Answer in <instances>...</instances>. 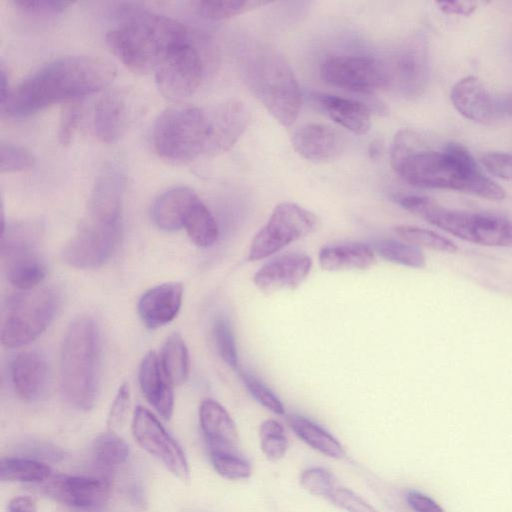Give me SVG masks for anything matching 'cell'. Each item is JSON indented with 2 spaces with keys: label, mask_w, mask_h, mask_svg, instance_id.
<instances>
[{
  "label": "cell",
  "mask_w": 512,
  "mask_h": 512,
  "mask_svg": "<svg viewBox=\"0 0 512 512\" xmlns=\"http://www.w3.org/2000/svg\"><path fill=\"white\" fill-rule=\"evenodd\" d=\"M390 161L394 171L413 186L460 191L490 200L505 197V191L457 143H448L441 150L423 149L418 134L401 131L393 139Z\"/></svg>",
  "instance_id": "6da1fadb"
},
{
  "label": "cell",
  "mask_w": 512,
  "mask_h": 512,
  "mask_svg": "<svg viewBox=\"0 0 512 512\" xmlns=\"http://www.w3.org/2000/svg\"><path fill=\"white\" fill-rule=\"evenodd\" d=\"M115 69L92 56H63L39 67L11 91L1 108L9 115L25 117L55 103L78 101L110 84Z\"/></svg>",
  "instance_id": "7a4b0ae2"
},
{
  "label": "cell",
  "mask_w": 512,
  "mask_h": 512,
  "mask_svg": "<svg viewBox=\"0 0 512 512\" xmlns=\"http://www.w3.org/2000/svg\"><path fill=\"white\" fill-rule=\"evenodd\" d=\"M193 33L177 20L158 13L125 8L123 19L110 29L105 41L110 51L129 70L138 74L154 71Z\"/></svg>",
  "instance_id": "3957f363"
},
{
  "label": "cell",
  "mask_w": 512,
  "mask_h": 512,
  "mask_svg": "<svg viewBox=\"0 0 512 512\" xmlns=\"http://www.w3.org/2000/svg\"><path fill=\"white\" fill-rule=\"evenodd\" d=\"M244 79L255 97L283 126H290L301 109L297 79L285 58L268 46L248 50L243 62Z\"/></svg>",
  "instance_id": "277c9868"
},
{
  "label": "cell",
  "mask_w": 512,
  "mask_h": 512,
  "mask_svg": "<svg viewBox=\"0 0 512 512\" xmlns=\"http://www.w3.org/2000/svg\"><path fill=\"white\" fill-rule=\"evenodd\" d=\"M100 336L89 316L76 318L64 335L61 349V387L66 401L80 410L93 407L98 387Z\"/></svg>",
  "instance_id": "5b68a950"
},
{
  "label": "cell",
  "mask_w": 512,
  "mask_h": 512,
  "mask_svg": "<svg viewBox=\"0 0 512 512\" xmlns=\"http://www.w3.org/2000/svg\"><path fill=\"white\" fill-rule=\"evenodd\" d=\"M399 203L407 211L467 242L512 247V221L504 216L448 209L428 197L416 195L402 197Z\"/></svg>",
  "instance_id": "8992f818"
},
{
  "label": "cell",
  "mask_w": 512,
  "mask_h": 512,
  "mask_svg": "<svg viewBox=\"0 0 512 512\" xmlns=\"http://www.w3.org/2000/svg\"><path fill=\"white\" fill-rule=\"evenodd\" d=\"M208 135L206 108L174 106L157 117L152 140L161 159L173 165H182L204 156Z\"/></svg>",
  "instance_id": "52a82bcc"
},
{
  "label": "cell",
  "mask_w": 512,
  "mask_h": 512,
  "mask_svg": "<svg viewBox=\"0 0 512 512\" xmlns=\"http://www.w3.org/2000/svg\"><path fill=\"white\" fill-rule=\"evenodd\" d=\"M59 303L58 290L48 286L10 296L2 310V345L15 348L34 341L52 322Z\"/></svg>",
  "instance_id": "ba28073f"
},
{
  "label": "cell",
  "mask_w": 512,
  "mask_h": 512,
  "mask_svg": "<svg viewBox=\"0 0 512 512\" xmlns=\"http://www.w3.org/2000/svg\"><path fill=\"white\" fill-rule=\"evenodd\" d=\"M40 238L39 227L31 223L2 227L1 258L8 281L19 291L37 288L47 275Z\"/></svg>",
  "instance_id": "9c48e42d"
},
{
  "label": "cell",
  "mask_w": 512,
  "mask_h": 512,
  "mask_svg": "<svg viewBox=\"0 0 512 512\" xmlns=\"http://www.w3.org/2000/svg\"><path fill=\"white\" fill-rule=\"evenodd\" d=\"M317 226L316 216L292 202H282L272 211L266 224L252 240L248 259L257 261L310 235Z\"/></svg>",
  "instance_id": "30bf717a"
},
{
  "label": "cell",
  "mask_w": 512,
  "mask_h": 512,
  "mask_svg": "<svg viewBox=\"0 0 512 512\" xmlns=\"http://www.w3.org/2000/svg\"><path fill=\"white\" fill-rule=\"evenodd\" d=\"M193 36L177 46L155 70L159 91L168 99L180 101L192 96L205 74V56Z\"/></svg>",
  "instance_id": "8fae6325"
},
{
  "label": "cell",
  "mask_w": 512,
  "mask_h": 512,
  "mask_svg": "<svg viewBox=\"0 0 512 512\" xmlns=\"http://www.w3.org/2000/svg\"><path fill=\"white\" fill-rule=\"evenodd\" d=\"M120 223H103L87 218L66 243L62 256L75 268H95L106 263L115 252L121 237Z\"/></svg>",
  "instance_id": "7c38bea8"
},
{
  "label": "cell",
  "mask_w": 512,
  "mask_h": 512,
  "mask_svg": "<svg viewBox=\"0 0 512 512\" xmlns=\"http://www.w3.org/2000/svg\"><path fill=\"white\" fill-rule=\"evenodd\" d=\"M320 73L326 83L351 92L372 93L387 86L384 63L372 56L327 57Z\"/></svg>",
  "instance_id": "4fadbf2b"
},
{
  "label": "cell",
  "mask_w": 512,
  "mask_h": 512,
  "mask_svg": "<svg viewBox=\"0 0 512 512\" xmlns=\"http://www.w3.org/2000/svg\"><path fill=\"white\" fill-rule=\"evenodd\" d=\"M132 434L139 446L159 460L183 482L190 479L186 456L177 441L160 421L145 407L137 406L133 413Z\"/></svg>",
  "instance_id": "5bb4252c"
},
{
  "label": "cell",
  "mask_w": 512,
  "mask_h": 512,
  "mask_svg": "<svg viewBox=\"0 0 512 512\" xmlns=\"http://www.w3.org/2000/svg\"><path fill=\"white\" fill-rule=\"evenodd\" d=\"M387 86L406 97L420 95L429 76L425 41L414 37L405 41L383 61Z\"/></svg>",
  "instance_id": "9a60e30c"
},
{
  "label": "cell",
  "mask_w": 512,
  "mask_h": 512,
  "mask_svg": "<svg viewBox=\"0 0 512 512\" xmlns=\"http://www.w3.org/2000/svg\"><path fill=\"white\" fill-rule=\"evenodd\" d=\"M45 494L74 509L100 508L109 498L110 481L105 477L57 474L43 483Z\"/></svg>",
  "instance_id": "2e32d148"
},
{
  "label": "cell",
  "mask_w": 512,
  "mask_h": 512,
  "mask_svg": "<svg viewBox=\"0 0 512 512\" xmlns=\"http://www.w3.org/2000/svg\"><path fill=\"white\" fill-rule=\"evenodd\" d=\"M209 135L204 156L214 157L231 149L247 129L251 113L239 100H228L206 108Z\"/></svg>",
  "instance_id": "e0dca14e"
},
{
  "label": "cell",
  "mask_w": 512,
  "mask_h": 512,
  "mask_svg": "<svg viewBox=\"0 0 512 512\" xmlns=\"http://www.w3.org/2000/svg\"><path fill=\"white\" fill-rule=\"evenodd\" d=\"M312 260L305 253L290 252L280 255L259 268L253 283L264 294L295 290L308 277Z\"/></svg>",
  "instance_id": "ac0fdd59"
},
{
  "label": "cell",
  "mask_w": 512,
  "mask_h": 512,
  "mask_svg": "<svg viewBox=\"0 0 512 512\" xmlns=\"http://www.w3.org/2000/svg\"><path fill=\"white\" fill-rule=\"evenodd\" d=\"M294 150L304 159L327 162L340 155L344 139L332 127L320 123H307L297 128L292 135Z\"/></svg>",
  "instance_id": "d6986e66"
},
{
  "label": "cell",
  "mask_w": 512,
  "mask_h": 512,
  "mask_svg": "<svg viewBox=\"0 0 512 512\" xmlns=\"http://www.w3.org/2000/svg\"><path fill=\"white\" fill-rule=\"evenodd\" d=\"M181 283H163L147 290L138 301V314L144 325L156 329L171 322L182 305Z\"/></svg>",
  "instance_id": "ffe728a7"
},
{
  "label": "cell",
  "mask_w": 512,
  "mask_h": 512,
  "mask_svg": "<svg viewBox=\"0 0 512 512\" xmlns=\"http://www.w3.org/2000/svg\"><path fill=\"white\" fill-rule=\"evenodd\" d=\"M10 370L15 394L21 400L32 402L44 393L48 383V364L40 352L26 350L19 353Z\"/></svg>",
  "instance_id": "44dd1931"
},
{
  "label": "cell",
  "mask_w": 512,
  "mask_h": 512,
  "mask_svg": "<svg viewBox=\"0 0 512 512\" xmlns=\"http://www.w3.org/2000/svg\"><path fill=\"white\" fill-rule=\"evenodd\" d=\"M199 420L208 451L240 452L236 425L220 403L212 399L202 401Z\"/></svg>",
  "instance_id": "7402d4cb"
},
{
  "label": "cell",
  "mask_w": 512,
  "mask_h": 512,
  "mask_svg": "<svg viewBox=\"0 0 512 512\" xmlns=\"http://www.w3.org/2000/svg\"><path fill=\"white\" fill-rule=\"evenodd\" d=\"M450 99L455 109L471 121L489 123L497 113L496 103L475 76L459 80L451 89Z\"/></svg>",
  "instance_id": "603a6c76"
},
{
  "label": "cell",
  "mask_w": 512,
  "mask_h": 512,
  "mask_svg": "<svg viewBox=\"0 0 512 512\" xmlns=\"http://www.w3.org/2000/svg\"><path fill=\"white\" fill-rule=\"evenodd\" d=\"M138 378L146 400L162 418L169 420L174 408L173 385L161 367L159 355L154 351H150L143 358Z\"/></svg>",
  "instance_id": "cb8c5ba5"
},
{
  "label": "cell",
  "mask_w": 512,
  "mask_h": 512,
  "mask_svg": "<svg viewBox=\"0 0 512 512\" xmlns=\"http://www.w3.org/2000/svg\"><path fill=\"white\" fill-rule=\"evenodd\" d=\"M129 106L126 95L118 90L109 91L97 102L93 116L96 137L104 143L116 142L128 125Z\"/></svg>",
  "instance_id": "d4e9b609"
},
{
  "label": "cell",
  "mask_w": 512,
  "mask_h": 512,
  "mask_svg": "<svg viewBox=\"0 0 512 512\" xmlns=\"http://www.w3.org/2000/svg\"><path fill=\"white\" fill-rule=\"evenodd\" d=\"M122 178L112 167L103 170L95 184L88 219L103 223L121 222Z\"/></svg>",
  "instance_id": "484cf974"
},
{
  "label": "cell",
  "mask_w": 512,
  "mask_h": 512,
  "mask_svg": "<svg viewBox=\"0 0 512 512\" xmlns=\"http://www.w3.org/2000/svg\"><path fill=\"white\" fill-rule=\"evenodd\" d=\"M197 198V194L186 186L166 190L152 205L151 215L154 223L165 231L182 228L188 211Z\"/></svg>",
  "instance_id": "4316f807"
},
{
  "label": "cell",
  "mask_w": 512,
  "mask_h": 512,
  "mask_svg": "<svg viewBox=\"0 0 512 512\" xmlns=\"http://www.w3.org/2000/svg\"><path fill=\"white\" fill-rule=\"evenodd\" d=\"M317 102L328 117L354 134L363 135L369 131L370 111L364 104L329 94L320 95Z\"/></svg>",
  "instance_id": "83f0119b"
},
{
  "label": "cell",
  "mask_w": 512,
  "mask_h": 512,
  "mask_svg": "<svg viewBox=\"0 0 512 512\" xmlns=\"http://www.w3.org/2000/svg\"><path fill=\"white\" fill-rule=\"evenodd\" d=\"M319 264L327 271L364 270L375 262L373 249L361 242H348L323 247Z\"/></svg>",
  "instance_id": "f1b7e54d"
},
{
  "label": "cell",
  "mask_w": 512,
  "mask_h": 512,
  "mask_svg": "<svg viewBox=\"0 0 512 512\" xmlns=\"http://www.w3.org/2000/svg\"><path fill=\"white\" fill-rule=\"evenodd\" d=\"M287 421L294 433L315 450L336 459L345 456L341 444L311 420L300 415H290Z\"/></svg>",
  "instance_id": "f546056e"
},
{
  "label": "cell",
  "mask_w": 512,
  "mask_h": 512,
  "mask_svg": "<svg viewBox=\"0 0 512 512\" xmlns=\"http://www.w3.org/2000/svg\"><path fill=\"white\" fill-rule=\"evenodd\" d=\"M51 476V468L34 458L4 457L0 461V479L2 481L44 483Z\"/></svg>",
  "instance_id": "4dcf8cb0"
},
{
  "label": "cell",
  "mask_w": 512,
  "mask_h": 512,
  "mask_svg": "<svg viewBox=\"0 0 512 512\" xmlns=\"http://www.w3.org/2000/svg\"><path fill=\"white\" fill-rule=\"evenodd\" d=\"M161 367L172 385L183 384L189 375V354L179 333L171 334L159 355Z\"/></svg>",
  "instance_id": "1f68e13d"
},
{
  "label": "cell",
  "mask_w": 512,
  "mask_h": 512,
  "mask_svg": "<svg viewBox=\"0 0 512 512\" xmlns=\"http://www.w3.org/2000/svg\"><path fill=\"white\" fill-rule=\"evenodd\" d=\"M183 227L189 238L199 247H210L218 238L217 222L199 197L190 207Z\"/></svg>",
  "instance_id": "d6a6232c"
},
{
  "label": "cell",
  "mask_w": 512,
  "mask_h": 512,
  "mask_svg": "<svg viewBox=\"0 0 512 512\" xmlns=\"http://www.w3.org/2000/svg\"><path fill=\"white\" fill-rule=\"evenodd\" d=\"M130 450L128 444L115 432L108 431L95 438L92 444V459L101 470L111 471L123 464Z\"/></svg>",
  "instance_id": "836d02e7"
},
{
  "label": "cell",
  "mask_w": 512,
  "mask_h": 512,
  "mask_svg": "<svg viewBox=\"0 0 512 512\" xmlns=\"http://www.w3.org/2000/svg\"><path fill=\"white\" fill-rule=\"evenodd\" d=\"M191 4L198 15L211 20H222L257 9L269 4V2L256 0H198Z\"/></svg>",
  "instance_id": "e575fe53"
},
{
  "label": "cell",
  "mask_w": 512,
  "mask_h": 512,
  "mask_svg": "<svg viewBox=\"0 0 512 512\" xmlns=\"http://www.w3.org/2000/svg\"><path fill=\"white\" fill-rule=\"evenodd\" d=\"M377 253L387 261L411 268H423L426 264L422 250L407 242L382 239L374 245Z\"/></svg>",
  "instance_id": "d590c367"
},
{
  "label": "cell",
  "mask_w": 512,
  "mask_h": 512,
  "mask_svg": "<svg viewBox=\"0 0 512 512\" xmlns=\"http://www.w3.org/2000/svg\"><path fill=\"white\" fill-rule=\"evenodd\" d=\"M394 232L405 242L417 247H426L435 251L455 253L456 244L450 239L428 229L411 225L394 227Z\"/></svg>",
  "instance_id": "8d00e7d4"
},
{
  "label": "cell",
  "mask_w": 512,
  "mask_h": 512,
  "mask_svg": "<svg viewBox=\"0 0 512 512\" xmlns=\"http://www.w3.org/2000/svg\"><path fill=\"white\" fill-rule=\"evenodd\" d=\"M215 471L229 480L245 479L251 475V466L240 452L209 451Z\"/></svg>",
  "instance_id": "74e56055"
},
{
  "label": "cell",
  "mask_w": 512,
  "mask_h": 512,
  "mask_svg": "<svg viewBox=\"0 0 512 512\" xmlns=\"http://www.w3.org/2000/svg\"><path fill=\"white\" fill-rule=\"evenodd\" d=\"M260 446L270 460L281 459L288 449L284 427L274 419L263 421L259 428Z\"/></svg>",
  "instance_id": "f35d334b"
},
{
  "label": "cell",
  "mask_w": 512,
  "mask_h": 512,
  "mask_svg": "<svg viewBox=\"0 0 512 512\" xmlns=\"http://www.w3.org/2000/svg\"><path fill=\"white\" fill-rule=\"evenodd\" d=\"M300 483L309 493L327 499L340 486L335 475L321 467L304 470L300 475Z\"/></svg>",
  "instance_id": "ab89813d"
},
{
  "label": "cell",
  "mask_w": 512,
  "mask_h": 512,
  "mask_svg": "<svg viewBox=\"0 0 512 512\" xmlns=\"http://www.w3.org/2000/svg\"><path fill=\"white\" fill-rule=\"evenodd\" d=\"M34 164L35 158L26 148L10 142H1V173L24 172L33 168Z\"/></svg>",
  "instance_id": "60d3db41"
},
{
  "label": "cell",
  "mask_w": 512,
  "mask_h": 512,
  "mask_svg": "<svg viewBox=\"0 0 512 512\" xmlns=\"http://www.w3.org/2000/svg\"><path fill=\"white\" fill-rule=\"evenodd\" d=\"M217 351L222 360L233 369L238 367V355L234 334L225 318H218L213 326Z\"/></svg>",
  "instance_id": "b9f144b4"
},
{
  "label": "cell",
  "mask_w": 512,
  "mask_h": 512,
  "mask_svg": "<svg viewBox=\"0 0 512 512\" xmlns=\"http://www.w3.org/2000/svg\"><path fill=\"white\" fill-rule=\"evenodd\" d=\"M241 379L253 398L270 411L283 415L284 406L278 397L253 374L242 371Z\"/></svg>",
  "instance_id": "7bdbcfd3"
},
{
  "label": "cell",
  "mask_w": 512,
  "mask_h": 512,
  "mask_svg": "<svg viewBox=\"0 0 512 512\" xmlns=\"http://www.w3.org/2000/svg\"><path fill=\"white\" fill-rule=\"evenodd\" d=\"M130 406V388L123 383L116 394L107 417V428L111 432L118 431L124 425Z\"/></svg>",
  "instance_id": "ee69618b"
},
{
  "label": "cell",
  "mask_w": 512,
  "mask_h": 512,
  "mask_svg": "<svg viewBox=\"0 0 512 512\" xmlns=\"http://www.w3.org/2000/svg\"><path fill=\"white\" fill-rule=\"evenodd\" d=\"M328 500L347 512H379L362 497L341 486L333 491Z\"/></svg>",
  "instance_id": "f6af8a7d"
},
{
  "label": "cell",
  "mask_w": 512,
  "mask_h": 512,
  "mask_svg": "<svg viewBox=\"0 0 512 512\" xmlns=\"http://www.w3.org/2000/svg\"><path fill=\"white\" fill-rule=\"evenodd\" d=\"M81 105L78 101L68 102L62 111L58 129V139L61 145L71 143L81 118Z\"/></svg>",
  "instance_id": "bcb514c9"
},
{
  "label": "cell",
  "mask_w": 512,
  "mask_h": 512,
  "mask_svg": "<svg viewBox=\"0 0 512 512\" xmlns=\"http://www.w3.org/2000/svg\"><path fill=\"white\" fill-rule=\"evenodd\" d=\"M15 6L19 9L37 15L58 14L73 4L71 1L56 0H16Z\"/></svg>",
  "instance_id": "7dc6e473"
},
{
  "label": "cell",
  "mask_w": 512,
  "mask_h": 512,
  "mask_svg": "<svg viewBox=\"0 0 512 512\" xmlns=\"http://www.w3.org/2000/svg\"><path fill=\"white\" fill-rule=\"evenodd\" d=\"M481 162L493 175L512 181V154L488 152L482 155Z\"/></svg>",
  "instance_id": "c3c4849f"
},
{
  "label": "cell",
  "mask_w": 512,
  "mask_h": 512,
  "mask_svg": "<svg viewBox=\"0 0 512 512\" xmlns=\"http://www.w3.org/2000/svg\"><path fill=\"white\" fill-rule=\"evenodd\" d=\"M406 499L414 512H444L432 498L421 492L409 491Z\"/></svg>",
  "instance_id": "681fc988"
},
{
  "label": "cell",
  "mask_w": 512,
  "mask_h": 512,
  "mask_svg": "<svg viewBox=\"0 0 512 512\" xmlns=\"http://www.w3.org/2000/svg\"><path fill=\"white\" fill-rule=\"evenodd\" d=\"M436 4L444 13L454 15H469L477 8V3L472 1H444Z\"/></svg>",
  "instance_id": "f907efd6"
},
{
  "label": "cell",
  "mask_w": 512,
  "mask_h": 512,
  "mask_svg": "<svg viewBox=\"0 0 512 512\" xmlns=\"http://www.w3.org/2000/svg\"><path fill=\"white\" fill-rule=\"evenodd\" d=\"M8 512H37V506L31 497L17 496L9 502Z\"/></svg>",
  "instance_id": "816d5d0a"
},
{
  "label": "cell",
  "mask_w": 512,
  "mask_h": 512,
  "mask_svg": "<svg viewBox=\"0 0 512 512\" xmlns=\"http://www.w3.org/2000/svg\"><path fill=\"white\" fill-rule=\"evenodd\" d=\"M1 75H0V80H1V84H0V87H1V97H0V105H1V108L6 104V102L8 101V98L11 94V91L9 90V85H8V77L6 75V71L4 70V67L1 66Z\"/></svg>",
  "instance_id": "f5cc1de1"
},
{
  "label": "cell",
  "mask_w": 512,
  "mask_h": 512,
  "mask_svg": "<svg viewBox=\"0 0 512 512\" xmlns=\"http://www.w3.org/2000/svg\"><path fill=\"white\" fill-rule=\"evenodd\" d=\"M129 498L132 503L138 506H143L145 503L142 489L137 484H133L129 487Z\"/></svg>",
  "instance_id": "db71d44e"
},
{
  "label": "cell",
  "mask_w": 512,
  "mask_h": 512,
  "mask_svg": "<svg viewBox=\"0 0 512 512\" xmlns=\"http://www.w3.org/2000/svg\"><path fill=\"white\" fill-rule=\"evenodd\" d=\"M497 109L500 113L512 115V94L497 105Z\"/></svg>",
  "instance_id": "11a10c76"
},
{
  "label": "cell",
  "mask_w": 512,
  "mask_h": 512,
  "mask_svg": "<svg viewBox=\"0 0 512 512\" xmlns=\"http://www.w3.org/2000/svg\"><path fill=\"white\" fill-rule=\"evenodd\" d=\"M75 512H101L100 508L93 509H75Z\"/></svg>",
  "instance_id": "9f6ffc18"
}]
</instances>
